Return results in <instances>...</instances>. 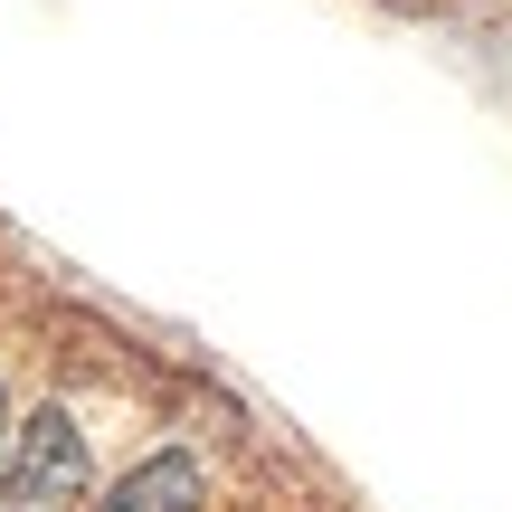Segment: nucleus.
<instances>
[{
  "label": "nucleus",
  "instance_id": "obj_2",
  "mask_svg": "<svg viewBox=\"0 0 512 512\" xmlns=\"http://www.w3.org/2000/svg\"><path fill=\"white\" fill-rule=\"evenodd\" d=\"M86 512H209V456L200 446H143L114 484H95Z\"/></svg>",
  "mask_w": 512,
  "mask_h": 512
},
{
  "label": "nucleus",
  "instance_id": "obj_3",
  "mask_svg": "<svg viewBox=\"0 0 512 512\" xmlns=\"http://www.w3.org/2000/svg\"><path fill=\"white\" fill-rule=\"evenodd\" d=\"M19 418H29V408H19V389H10V370H0V456H10V437H19Z\"/></svg>",
  "mask_w": 512,
  "mask_h": 512
},
{
  "label": "nucleus",
  "instance_id": "obj_1",
  "mask_svg": "<svg viewBox=\"0 0 512 512\" xmlns=\"http://www.w3.org/2000/svg\"><path fill=\"white\" fill-rule=\"evenodd\" d=\"M95 503V427L76 399H38L0 456V512H86Z\"/></svg>",
  "mask_w": 512,
  "mask_h": 512
}]
</instances>
